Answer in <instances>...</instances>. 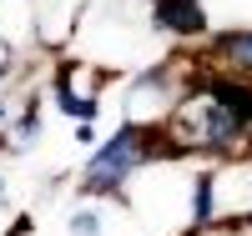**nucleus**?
Masks as SVG:
<instances>
[{
  "mask_svg": "<svg viewBox=\"0 0 252 236\" xmlns=\"http://www.w3.org/2000/svg\"><path fill=\"white\" fill-rule=\"evenodd\" d=\"M166 146H172V161H252V126H242L227 105L207 91L202 80V55L192 66L182 101L172 105V116L161 121Z\"/></svg>",
  "mask_w": 252,
  "mask_h": 236,
  "instance_id": "f257e3e1",
  "label": "nucleus"
},
{
  "mask_svg": "<svg viewBox=\"0 0 252 236\" xmlns=\"http://www.w3.org/2000/svg\"><path fill=\"white\" fill-rule=\"evenodd\" d=\"M157 166H182V161H172L166 131L121 116V126L106 141H96L86 166L76 171V196L81 201H116V206H126L131 186L146 176V171H157Z\"/></svg>",
  "mask_w": 252,
  "mask_h": 236,
  "instance_id": "f03ea898",
  "label": "nucleus"
},
{
  "mask_svg": "<svg viewBox=\"0 0 252 236\" xmlns=\"http://www.w3.org/2000/svg\"><path fill=\"white\" fill-rule=\"evenodd\" d=\"M192 66H197V51H182V55L157 60V66H146L141 76H131L126 80V121L161 126L172 116V105L182 101L187 80H192Z\"/></svg>",
  "mask_w": 252,
  "mask_h": 236,
  "instance_id": "7ed1b4c3",
  "label": "nucleus"
},
{
  "mask_svg": "<svg viewBox=\"0 0 252 236\" xmlns=\"http://www.w3.org/2000/svg\"><path fill=\"white\" fill-rule=\"evenodd\" d=\"M111 71L96 60H56L51 71V101L66 121H96L101 116V96H106Z\"/></svg>",
  "mask_w": 252,
  "mask_h": 236,
  "instance_id": "20e7f679",
  "label": "nucleus"
},
{
  "mask_svg": "<svg viewBox=\"0 0 252 236\" xmlns=\"http://www.w3.org/2000/svg\"><path fill=\"white\" fill-rule=\"evenodd\" d=\"M146 26L161 40H177V46L212 35V20H207L202 0H146Z\"/></svg>",
  "mask_w": 252,
  "mask_h": 236,
  "instance_id": "39448f33",
  "label": "nucleus"
},
{
  "mask_svg": "<svg viewBox=\"0 0 252 236\" xmlns=\"http://www.w3.org/2000/svg\"><path fill=\"white\" fill-rule=\"evenodd\" d=\"M222 226V201H217V171L212 166H197L187 176V236H202V231H217Z\"/></svg>",
  "mask_w": 252,
  "mask_h": 236,
  "instance_id": "423d86ee",
  "label": "nucleus"
},
{
  "mask_svg": "<svg viewBox=\"0 0 252 236\" xmlns=\"http://www.w3.org/2000/svg\"><path fill=\"white\" fill-rule=\"evenodd\" d=\"M202 60H212L222 71H237L252 80V26H237V30H212L207 46H192Z\"/></svg>",
  "mask_w": 252,
  "mask_h": 236,
  "instance_id": "0eeeda50",
  "label": "nucleus"
},
{
  "mask_svg": "<svg viewBox=\"0 0 252 236\" xmlns=\"http://www.w3.org/2000/svg\"><path fill=\"white\" fill-rule=\"evenodd\" d=\"M40 131H46V116H40V96H35V91H26L20 111L5 121V131H0V151H5V156H26L31 146L40 141Z\"/></svg>",
  "mask_w": 252,
  "mask_h": 236,
  "instance_id": "6e6552de",
  "label": "nucleus"
},
{
  "mask_svg": "<svg viewBox=\"0 0 252 236\" xmlns=\"http://www.w3.org/2000/svg\"><path fill=\"white\" fill-rule=\"evenodd\" d=\"M66 236H106V216H101V206H96V201L71 206V216H66Z\"/></svg>",
  "mask_w": 252,
  "mask_h": 236,
  "instance_id": "1a4fd4ad",
  "label": "nucleus"
},
{
  "mask_svg": "<svg viewBox=\"0 0 252 236\" xmlns=\"http://www.w3.org/2000/svg\"><path fill=\"white\" fill-rule=\"evenodd\" d=\"M15 76H20V55H15V51H5V55H0V91H5Z\"/></svg>",
  "mask_w": 252,
  "mask_h": 236,
  "instance_id": "9d476101",
  "label": "nucleus"
},
{
  "mask_svg": "<svg viewBox=\"0 0 252 236\" xmlns=\"http://www.w3.org/2000/svg\"><path fill=\"white\" fill-rule=\"evenodd\" d=\"M71 141H76V146H96V141H101V136H96V121H76Z\"/></svg>",
  "mask_w": 252,
  "mask_h": 236,
  "instance_id": "9b49d317",
  "label": "nucleus"
},
{
  "mask_svg": "<svg viewBox=\"0 0 252 236\" xmlns=\"http://www.w3.org/2000/svg\"><path fill=\"white\" fill-rule=\"evenodd\" d=\"M31 231H35V221H31V216H15V221L5 226V236H31Z\"/></svg>",
  "mask_w": 252,
  "mask_h": 236,
  "instance_id": "f8f14e48",
  "label": "nucleus"
},
{
  "mask_svg": "<svg viewBox=\"0 0 252 236\" xmlns=\"http://www.w3.org/2000/svg\"><path fill=\"white\" fill-rule=\"evenodd\" d=\"M0 201H5V176H0Z\"/></svg>",
  "mask_w": 252,
  "mask_h": 236,
  "instance_id": "ddd939ff",
  "label": "nucleus"
}]
</instances>
